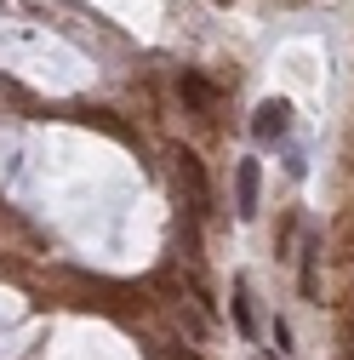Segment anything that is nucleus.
Segmentation results:
<instances>
[{
	"instance_id": "1",
	"label": "nucleus",
	"mask_w": 354,
	"mask_h": 360,
	"mask_svg": "<svg viewBox=\"0 0 354 360\" xmlns=\"http://www.w3.org/2000/svg\"><path fill=\"white\" fill-rule=\"evenodd\" d=\"M251 131L263 143H280L286 131H291V103L286 98H269V103H257V115H251Z\"/></svg>"
},
{
	"instance_id": "2",
	"label": "nucleus",
	"mask_w": 354,
	"mask_h": 360,
	"mask_svg": "<svg viewBox=\"0 0 354 360\" xmlns=\"http://www.w3.org/2000/svg\"><path fill=\"white\" fill-rule=\"evenodd\" d=\"M171 160H177V177H183V189H189L195 212H206V206H211V184H206V166H200V155H195V149H177Z\"/></svg>"
},
{
	"instance_id": "3",
	"label": "nucleus",
	"mask_w": 354,
	"mask_h": 360,
	"mask_svg": "<svg viewBox=\"0 0 354 360\" xmlns=\"http://www.w3.org/2000/svg\"><path fill=\"white\" fill-rule=\"evenodd\" d=\"M177 92H183V103H189V109H217V103H223V92H217L206 75H195V69L177 75Z\"/></svg>"
},
{
	"instance_id": "4",
	"label": "nucleus",
	"mask_w": 354,
	"mask_h": 360,
	"mask_svg": "<svg viewBox=\"0 0 354 360\" xmlns=\"http://www.w3.org/2000/svg\"><path fill=\"white\" fill-rule=\"evenodd\" d=\"M257 184H263L257 160H240V172H235V212L240 217H257Z\"/></svg>"
},
{
	"instance_id": "5",
	"label": "nucleus",
	"mask_w": 354,
	"mask_h": 360,
	"mask_svg": "<svg viewBox=\"0 0 354 360\" xmlns=\"http://www.w3.org/2000/svg\"><path fill=\"white\" fill-rule=\"evenodd\" d=\"M235 326H240V338H257V326H251V303H246V286H235Z\"/></svg>"
}]
</instances>
